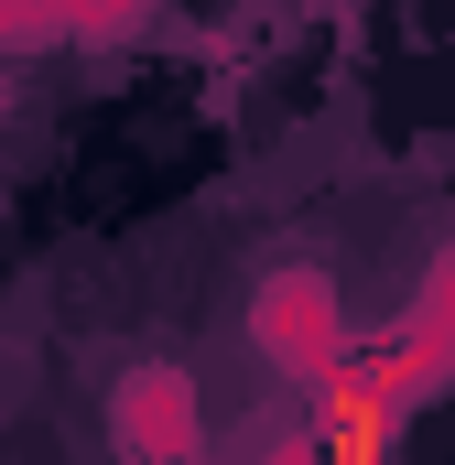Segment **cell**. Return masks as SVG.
Segmentation results:
<instances>
[{
  "mask_svg": "<svg viewBox=\"0 0 455 465\" xmlns=\"http://www.w3.org/2000/svg\"><path fill=\"white\" fill-rule=\"evenodd\" d=\"M401 379H412L401 347L337 368V379H326V411H315V455H326V465H379L390 433H401Z\"/></svg>",
  "mask_w": 455,
  "mask_h": 465,
  "instance_id": "6da1fadb",
  "label": "cell"
}]
</instances>
